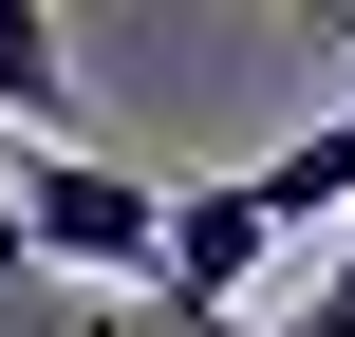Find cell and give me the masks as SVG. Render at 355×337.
Listing matches in <instances>:
<instances>
[{
    "mask_svg": "<svg viewBox=\"0 0 355 337\" xmlns=\"http://www.w3.org/2000/svg\"><path fill=\"white\" fill-rule=\"evenodd\" d=\"M37 319H56V300H37ZM37 319H19V337H37Z\"/></svg>",
    "mask_w": 355,
    "mask_h": 337,
    "instance_id": "obj_7",
    "label": "cell"
},
{
    "mask_svg": "<svg viewBox=\"0 0 355 337\" xmlns=\"http://www.w3.org/2000/svg\"><path fill=\"white\" fill-rule=\"evenodd\" d=\"M300 337H355V225H337V263H318V300H300Z\"/></svg>",
    "mask_w": 355,
    "mask_h": 337,
    "instance_id": "obj_3",
    "label": "cell"
},
{
    "mask_svg": "<svg viewBox=\"0 0 355 337\" xmlns=\"http://www.w3.org/2000/svg\"><path fill=\"white\" fill-rule=\"evenodd\" d=\"M19 244L37 263H75V281H168V188L150 169H112V150H19Z\"/></svg>",
    "mask_w": 355,
    "mask_h": 337,
    "instance_id": "obj_1",
    "label": "cell"
},
{
    "mask_svg": "<svg viewBox=\"0 0 355 337\" xmlns=\"http://www.w3.org/2000/svg\"><path fill=\"white\" fill-rule=\"evenodd\" d=\"M0 150H75V38L37 0H0Z\"/></svg>",
    "mask_w": 355,
    "mask_h": 337,
    "instance_id": "obj_2",
    "label": "cell"
},
{
    "mask_svg": "<svg viewBox=\"0 0 355 337\" xmlns=\"http://www.w3.org/2000/svg\"><path fill=\"white\" fill-rule=\"evenodd\" d=\"M318 38H337V94H355V19H318Z\"/></svg>",
    "mask_w": 355,
    "mask_h": 337,
    "instance_id": "obj_4",
    "label": "cell"
},
{
    "mask_svg": "<svg viewBox=\"0 0 355 337\" xmlns=\"http://www.w3.org/2000/svg\"><path fill=\"white\" fill-rule=\"evenodd\" d=\"M0 225H19V150H0Z\"/></svg>",
    "mask_w": 355,
    "mask_h": 337,
    "instance_id": "obj_6",
    "label": "cell"
},
{
    "mask_svg": "<svg viewBox=\"0 0 355 337\" xmlns=\"http://www.w3.org/2000/svg\"><path fill=\"white\" fill-rule=\"evenodd\" d=\"M206 337H300V319H206Z\"/></svg>",
    "mask_w": 355,
    "mask_h": 337,
    "instance_id": "obj_5",
    "label": "cell"
}]
</instances>
